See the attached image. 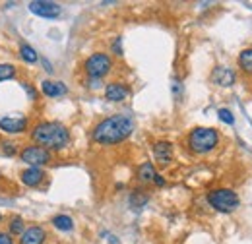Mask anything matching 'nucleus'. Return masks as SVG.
Masks as SVG:
<instances>
[{"label":"nucleus","mask_w":252,"mask_h":244,"mask_svg":"<svg viewBox=\"0 0 252 244\" xmlns=\"http://www.w3.org/2000/svg\"><path fill=\"white\" fill-rule=\"evenodd\" d=\"M134 132V119L130 115H113L94 128V140L101 146L121 144Z\"/></svg>","instance_id":"nucleus-1"},{"label":"nucleus","mask_w":252,"mask_h":244,"mask_svg":"<svg viewBox=\"0 0 252 244\" xmlns=\"http://www.w3.org/2000/svg\"><path fill=\"white\" fill-rule=\"evenodd\" d=\"M32 138L45 150H63L70 142V132L61 122H39L32 130Z\"/></svg>","instance_id":"nucleus-2"},{"label":"nucleus","mask_w":252,"mask_h":244,"mask_svg":"<svg viewBox=\"0 0 252 244\" xmlns=\"http://www.w3.org/2000/svg\"><path fill=\"white\" fill-rule=\"evenodd\" d=\"M220 142V134L216 128H194L189 136V146L194 153H208L212 152Z\"/></svg>","instance_id":"nucleus-3"},{"label":"nucleus","mask_w":252,"mask_h":244,"mask_svg":"<svg viewBox=\"0 0 252 244\" xmlns=\"http://www.w3.org/2000/svg\"><path fill=\"white\" fill-rule=\"evenodd\" d=\"M208 204L216 210V212H221V214H233L241 200L237 196V192L229 190V188H218V190H212L208 194Z\"/></svg>","instance_id":"nucleus-4"},{"label":"nucleus","mask_w":252,"mask_h":244,"mask_svg":"<svg viewBox=\"0 0 252 244\" xmlns=\"http://www.w3.org/2000/svg\"><path fill=\"white\" fill-rule=\"evenodd\" d=\"M111 66H113L111 59H109L107 55H103V53L92 55V57L86 61V64H84L86 74H88L90 78H94V80H101L103 76H107V74L111 72Z\"/></svg>","instance_id":"nucleus-5"},{"label":"nucleus","mask_w":252,"mask_h":244,"mask_svg":"<svg viewBox=\"0 0 252 244\" xmlns=\"http://www.w3.org/2000/svg\"><path fill=\"white\" fill-rule=\"evenodd\" d=\"M22 161L32 167H43L51 161V153L41 146H28L26 150H22Z\"/></svg>","instance_id":"nucleus-6"},{"label":"nucleus","mask_w":252,"mask_h":244,"mask_svg":"<svg viewBox=\"0 0 252 244\" xmlns=\"http://www.w3.org/2000/svg\"><path fill=\"white\" fill-rule=\"evenodd\" d=\"M30 10L35 16L49 18V20L61 16V6L57 2H51V0H33V2H30Z\"/></svg>","instance_id":"nucleus-7"},{"label":"nucleus","mask_w":252,"mask_h":244,"mask_svg":"<svg viewBox=\"0 0 252 244\" xmlns=\"http://www.w3.org/2000/svg\"><path fill=\"white\" fill-rule=\"evenodd\" d=\"M0 128L8 134H20L28 128V119H24V117H0Z\"/></svg>","instance_id":"nucleus-8"},{"label":"nucleus","mask_w":252,"mask_h":244,"mask_svg":"<svg viewBox=\"0 0 252 244\" xmlns=\"http://www.w3.org/2000/svg\"><path fill=\"white\" fill-rule=\"evenodd\" d=\"M128 93H130V90L126 88L125 84H121V82H113V84H109L105 88V97L109 101H115V103L125 101L126 97H128Z\"/></svg>","instance_id":"nucleus-9"},{"label":"nucleus","mask_w":252,"mask_h":244,"mask_svg":"<svg viewBox=\"0 0 252 244\" xmlns=\"http://www.w3.org/2000/svg\"><path fill=\"white\" fill-rule=\"evenodd\" d=\"M47 239V233L41 227H30L22 233L20 244H43Z\"/></svg>","instance_id":"nucleus-10"},{"label":"nucleus","mask_w":252,"mask_h":244,"mask_svg":"<svg viewBox=\"0 0 252 244\" xmlns=\"http://www.w3.org/2000/svg\"><path fill=\"white\" fill-rule=\"evenodd\" d=\"M154 155H156V161H159V165H169L173 159V146L169 142H158L154 146Z\"/></svg>","instance_id":"nucleus-11"},{"label":"nucleus","mask_w":252,"mask_h":244,"mask_svg":"<svg viewBox=\"0 0 252 244\" xmlns=\"http://www.w3.org/2000/svg\"><path fill=\"white\" fill-rule=\"evenodd\" d=\"M212 78H214V82H216L218 86H223V88L233 86V82H235V74H233V70H229V68H225V66H218V68L214 70Z\"/></svg>","instance_id":"nucleus-12"},{"label":"nucleus","mask_w":252,"mask_h":244,"mask_svg":"<svg viewBox=\"0 0 252 244\" xmlns=\"http://www.w3.org/2000/svg\"><path fill=\"white\" fill-rule=\"evenodd\" d=\"M43 177H45V173L39 167H30V169L22 171V183L26 184V186H37V184H41Z\"/></svg>","instance_id":"nucleus-13"},{"label":"nucleus","mask_w":252,"mask_h":244,"mask_svg":"<svg viewBox=\"0 0 252 244\" xmlns=\"http://www.w3.org/2000/svg\"><path fill=\"white\" fill-rule=\"evenodd\" d=\"M41 90H43V93L47 97H61V95H64V93L68 92L63 82H53V80H45L41 84Z\"/></svg>","instance_id":"nucleus-14"},{"label":"nucleus","mask_w":252,"mask_h":244,"mask_svg":"<svg viewBox=\"0 0 252 244\" xmlns=\"http://www.w3.org/2000/svg\"><path fill=\"white\" fill-rule=\"evenodd\" d=\"M156 169H154V165L152 163H144V165H140V169H138V179L142 181V183H152L154 179H156Z\"/></svg>","instance_id":"nucleus-15"},{"label":"nucleus","mask_w":252,"mask_h":244,"mask_svg":"<svg viewBox=\"0 0 252 244\" xmlns=\"http://www.w3.org/2000/svg\"><path fill=\"white\" fill-rule=\"evenodd\" d=\"M239 66L243 72L252 74V49H245L241 55H239Z\"/></svg>","instance_id":"nucleus-16"},{"label":"nucleus","mask_w":252,"mask_h":244,"mask_svg":"<svg viewBox=\"0 0 252 244\" xmlns=\"http://www.w3.org/2000/svg\"><path fill=\"white\" fill-rule=\"evenodd\" d=\"M53 225L59 231H72L74 229V221L68 215H57V217H53Z\"/></svg>","instance_id":"nucleus-17"},{"label":"nucleus","mask_w":252,"mask_h":244,"mask_svg":"<svg viewBox=\"0 0 252 244\" xmlns=\"http://www.w3.org/2000/svg\"><path fill=\"white\" fill-rule=\"evenodd\" d=\"M20 55H22V59L26 62H30V64H33V62H37V53H35V49L33 47H30V45H22L20 47Z\"/></svg>","instance_id":"nucleus-18"},{"label":"nucleus","mask_w":252,"mask_h":244,"mask_svg":"<svg viewBox=\"0 0 252 244\" xmlns=\"http://www.w3.org/2000/svg\"><path fill=\"white\" fill-rule=\"evenodd\" d=\"M14 74H16V68L12 64H0V82L14 78Z\"/></svg>","instance_id":"nucleus-19"},{"label":"nucleus","mask_w":252,"mask_h":244,"mask_svg":"<svg viewBox=\"0 0 252 244\" xmlns=\"http://www.w3.org/2000/svg\"><path fill=\"white\" fill-rule=\"evenodd\" d=\"M10 233L22 237V233H24V219H22V217H14V219H12V223H10Z\"/></svg>","instance_id":"nucleus-20"},{"label":"nucleus","mask_w":252,"mask_h":244,"mask_svg":"<svg viewBox=\"0 0 252 244\" xmlns=\"http://www.w3.org/2000/svg\"><path fill=\"white\" fill-rule=\"evenodd\" d=\"M220 121L225 122V124H233L235 122V117H233V113L229 111V109H220Z\"/></svg>","instance_id":"nucleus-21"},{"label":"nucleus","mask_w":252,"mask_h":244,"mask_svg":"<svg viewBox=\"0 0 252 244\" xmlns=\"http://www.w3.org/2000/svg\"><path fill=\"white\" fill-rule=\"evenodd\" d=\"M2 152H4V155H8V157H10V155H14V153H16V148H14V144H10V142H8V144H4Z\"/></svg>","instance_id":"nucleus-22"},{"label":"nucleus","mask_w":252,"mask_h":244,"mask_svg":"<svg viewBox=\"0 0 252 244\" xmlns=\"http://www.w3.org/2000/svg\"><path fill=\"white\" fill-rule=\"evenodd\" d=\"M22 88H24V90H26V93L30 95V99H37V92L33 90L30 84H22Z\"/></svg>","instance_id":"nucleus-23"},{"label":"nucleus","mask_w":252,"mask_h":244,"mask_svg":"<svg viewBox=\"0 0 252 244\" xmlns=\"http://www.w3.org/2000/svg\"><path fill=\"white\" fill-rule=\"evenodd\" d=\"M113 51H115V55H123V47H121V37H117V41H115V45H113Z\"/></svg>","instance_id":"nucleus-24"},{"label":"nucleus","mask_w":252,"mask_h":244,"mask_svg":"<svg viewBox=\"0 0 252 244\" xmlns=\"http://www.w3.org/2000/svg\"><path fill=\"white\" fill-rule=\"evenodd\" d=\"M0 244H14V243H12L10 235H6V233H0Z\"/></svg>","instance_id":"nucleus-25"},{"label":"nucleus","mask_w":252,"mask_h":244,"mask_svg":"<svg viewBox=\"0 0 252 244\" xmlns=\"http://www.w3.org/2000/svg\"><path fill=\"white\" fill-rule=\"evenodd\" d=\"M154 183L158 184V186H163V184H165V181H163V179H161L159 175H156V179H154Z\"/></svg>","instance_id":"nucleus-26"}]
</instances>
